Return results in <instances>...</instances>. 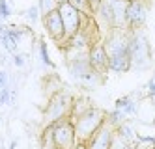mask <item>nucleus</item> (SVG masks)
Segmentation results:
<instances>
[{
	"mask_svg": "<svg viewBox=\"0 0 155 149\" xmlns=\"http://www.w3.org/2000/svg\"><path fill=\"white\" fill-rule=\"evenodd\" d=\"M47 134L51 136V144L54 149H75V145L79 144L71 118H65L62 121H56L54 125H49Z\"/></svg>",
	"mask_w": 155,
	"mask_h": 149,
	"instance_id": "7ed1b4c3",
	"label": "nucleus"
},
{
	"mask_svg": "<svg viewBox=\"0 0 155 149\" xmlns=\"http://www.w3.org/2000/svg\"><path fill=\"white\" fill-rule=\"evenodd\" d=\"M43 24H45V30L47 34L58 43H64L65 39V30H64V22H62V15L60 11H52L47 17H43Z\"/></svg>",
	"mask_w": 155,
	"mask_h": 149,
	"instance_id": "9d476101",
	"label": "nucleus"
},
{
	"mask_svg": "<svg viewBox=\"0 0 155 149\" xmlns=\"http://www.w3.org/2000/svg\"><path fill=\"white\" fill-rule=\"evenodd\" d=\"M0 15H2V19H8L12 15V9L8 6V0H0Z\"/></svg>",
	"mask_w": 155,
	"mask_h": 149,
	"instance_id": "2eb2a0df",
	"label": "nucleus"
},
{
	"mask_svg": "<svg viewBox=\"0 0 155 149\" xmlns=\"http://www.w3.org/2000/svg\"><path fill=\"white\" fill-rule=\"evenodd\" d=\"M148 17V2L146 0H129L127 8V26L131 30H138Z\"/></svg>",
	"mask_w": 155,
	"mask_h": 149,
	"instance_id": "6e6552de",
	"label": "nucleus"
},
{
	"mask_svg": "<svg viewBox=\"0 0 155 149\" xmlns=\"http://www.w3.org/2000/svg\"><path fill=\"white\" fill-rule=\"evenodd\" d=\"M39 54H41V62L45 63L47 67H52V62H51V58H49V50H47L45 41H41V43H39Z\"/></svg>",
	"mask_w": 155,
	"mask_h": 149,
	"instance_id": "4468645a",
	"label": "nucleus"
},
{
	"mask_svg": "<svg viewBox=\"0 0 155 149\" xmlns=\"http://www.w3.org/2000/svg\"><path fill=\"white\" fill-rule=\"evenodd\" d=\"M13 65L15 67H23L25 65V56L23 54H13Z\"/></svg>",
	"mask_w": 155,
	"mask_h": 149,
	"instance_id": "f3484780",
	"label": "nucleus"
},
{
	"mask_svg": "<svg viewBox=\"0 0 155 149\" xmlns=\"http://www.w3.org/2000/svg\"><path fill=\"white\" fill-rule=\"evenodd\" d=\"M58 11H60V15H62L64 30H65V39H64V43H68L71 37H75L77 34L81 32L86 15H82L81 11H77L71 4H64V6H60Z\"/></svg>",
	"mask_w": 155,
	"mask_h": 149,
	"instance_id": "39448f33",
	"label": "nucleus"
},
{
	"mask_svg": "<svg viewBox=\"0 0 155 149\" xmlns=\"http://www.w3.org/2000/svg\"><path fill=\"white\" fill-rule=\"evenodd\" d=\"M116 125H112L108 119L103 123V127L99 129L90 140H88V149H110L112 147V140H114V134H116Z\"/></svg>",
	"mask_w": 155,
	"mask_h": 149,
	"instance_id": "0eeeda50",
	"label": "nucleus"
},
{
	"mask_svg": "<svg viewBox=\"0 0 155 149\" xmlns=\"http://www.w3.org/2000/svg\"><path fill=\"white\" fill-rule=\"evenodd\" d=\"M75 149H88V145H86V144H82V142H79V144L75 145Z\"/></svg>",
	"mask_w": 155,
	"mask_h": 149,
	"instance_id": "aec40b11",
	"label": "nucleus"
},
{
	"mask_svg": "<svg viewBox=\"0 0 155 149\" xmlns=\"http://www.w3.org/2000/svg\"><path fill=\"white\" fill-rule=\"evenodd\" d=\"M8 84V76H6V71H0V88H6Z\"/></svg>",
	"mask_w": 155,
	"mask_h": 149,
	"instance_id": "a211bd4d",
	"label": "nucleus"
},
{
	"mask_svg": "<svg viewBox=\"0 0 155 149\" xmlns=\"http://www.w3.org/2000/svg\"><path fill=\"white\" fill-rule=\"evenodd\" d=\"M38 8L41 11V17H47L49 13L56 11L60 6L56 4V0H38Z\"/></svg>",
	"mask_w": 155,
	"mask_h": 149,
	"instance_id": "f8f14e48",
	"label": "nucleus"
},
{
	"mask_svg": "<svg viewBox=\"0 0 155 149\" xmlns=\"http://www.w3.org/2000/svg\"><path fill=\"white\" fill-rule=\"evenodd\" d=\"M131 34L127 32V28L108 30V36L105 39V49L108 54L110 71L125 73L133 67V63H131Z\"/></svg>",
	"mask_w": 155,
	"mask_h": 149,
	"instance_id": "f257e3e1",
	"label": "nucleus"
},
{
	"mask_svg": "<svg viewBox=\"0 0 155 149\" xmlns=\"http://www.w3.org/2000/svg\"><path fill=\"white\" fill-rule=\"evenodd\" d=\"M88 60H90V65L92 69L99 75H103L105 71H108V54H107V49H105V43H95L92 45L90 52H88Z\"/></svg>",
	"mask_w": 155,
	"mask_h": 149,
	"instance_id": "1a4fd4ad",
	"label": "nucleus"
},
{
	"mask_svg": "<svg viewBox=\"0 0 155 149\" xmlns=\"http://www.w3.org/2000/svg\"><path fill=\"white\" fill-rule=\"evenodd\" d=\"M71 108H73V101L69 95L65 93H58L54 95L52 101L49 102V106L45 110V119L49 125H54L56 121H62L65 118L71 116Z\"/></svg>",
	"mask_w": 155,
	"mask_h": 149,
	"instance_id": "20e7f679",
	"label": "nucleus"
},
{
	"mask_svg": "<svg viewBox=\"0 0 155 149\" xmlns=\"http://www.w3.org/2000/svg\"><path fill=\"white\" fill-rule=\"evenodd\" d=\"M68 2H69V0H56L58 6H64V4H68Z\"/></svg>",
	"mask_w": 155,
	"mask_h": 149,
	"instance_id": "412c9836",
	"label": "nucleus"
},
{
	"mask_svg": "<svg viewBox=\"0 0 155 149\" xmlns=\"http://www.w3.org/2000/svg\"><path fill=\"white\" fill-rule=\"evenodd\" d=\"M90 4H92V8H94V13H95V9L101 6V0H90Z\"/></svg>",
	"mask_w": 155,
	"mask_h": 149,
	"instance_id": "6ab92c4d",
	"label": "nucleus"
},
{
	"mask_svg": "<svg viewBox=\"0 0 155 149\" xmlns=\"http://www.w3.org/2000/svg\"><path fill=\"white\" fill-rule=\"evenodd\" d=\"M68 4H71L77 11H81L86 17H94V8L90 4V0H69Z\"/></svg>",
	"mask_w": 155,
	"mask_h": 149,
	"instance_id": "9b49d317",
	"label": "nucleus"
},
{
	"mask_svg": "<svg viewBox=\"0 0 155 149\" xmlns=\"http://www.w3.org/2000/svg\"><path fill=\"white\" fill-rule=\"evenodd\" d=\"M9 97H12V93H9L8 86H6V88H0V106H2V105H8V102H9Z\"/></svg>",
	"mask_w": 155,
	"mask_h": 149,
	"instance_id": "dca6fc26",
	"label": "nucleus"
},
{
	"mask_svg": "<svg viewBox=\"0 0 155 149\" xmlns=\"http://www.w3.org/2000/svg\"><path fill=\"white\" fill-rule=\"evenodd\" d=\"M131 63L137 67L150 65V45L142 32L133 30L131 34Z\"/></svg>",
	"mask_w": 155,
	"mask_h": 149,
	"instance_id": "423d86ee",
	"label": "nucleus"
},
{
	"mask_svg": "<svg viewBox=\"0 0 155 149\" xmlns=\"http://www.w3.org/2000/svg\"><path fill=\"white\" fill-rule=\"evenodd\" d=\"M75 125V134H77V140L88 144V140L103 127V123L107 121V112L101 108H95L92 106L90 110H86L84 114H81L79 118L71 119Z\"/></svg>",
	"mask_w": 155,
	"mask_h": 149,
	"instance_id": "f03ea898",
	"label": "nucleus"
},
{
	"mask_svg": "<svg viewBox=\"0 0 155 149\" xmlns=\"http://www.w3.org/2000/svg\"><path fill=\"white\" fill-rule=\"evenodd\" d=\"M39 17H41V11H39L38 6H30V8L26 9V19L32 22V24H34V22H38Z\"/></svg>",
	"mask_w": 155,
	"mask_h": 149,
	"instance_id": "ddd939ff",
	"label": "nucleus"
}]
</instances>
